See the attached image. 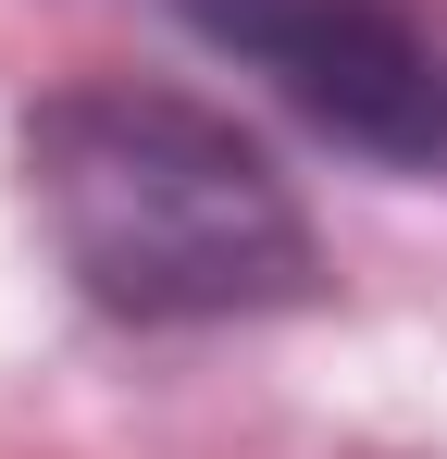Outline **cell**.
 I'll use <instances>...</instances> for the list:
<instances>
[{"label":"cell","instance_id":"obj_2","mask_svg":"<svg viewBox=\"0 0 447 459\" xmlns=\"http://www.w3.org/2000/svg\"><path fill=\"white\" fill-rule=\"evenodd\" d=\"M236 75L385 174H447V13L435 0H187Z\"/></svg>","mask_w":447,"mask_h":459},{"label":"cell","instance_id":"obj_1","mask_svg":"<svg viewBox=\"0 0 447 459\" xmlns=\"http://www.w3.org/2000/svg\"><path fill=\"white\" fill-rule=\"evenodd\" d=\"M25 199L74 299L112 323H261L323 299V236L274 150L187 87H50L25 112Z\"/></svg>","mask_w":447,"mask_h":459}]
</instances>
